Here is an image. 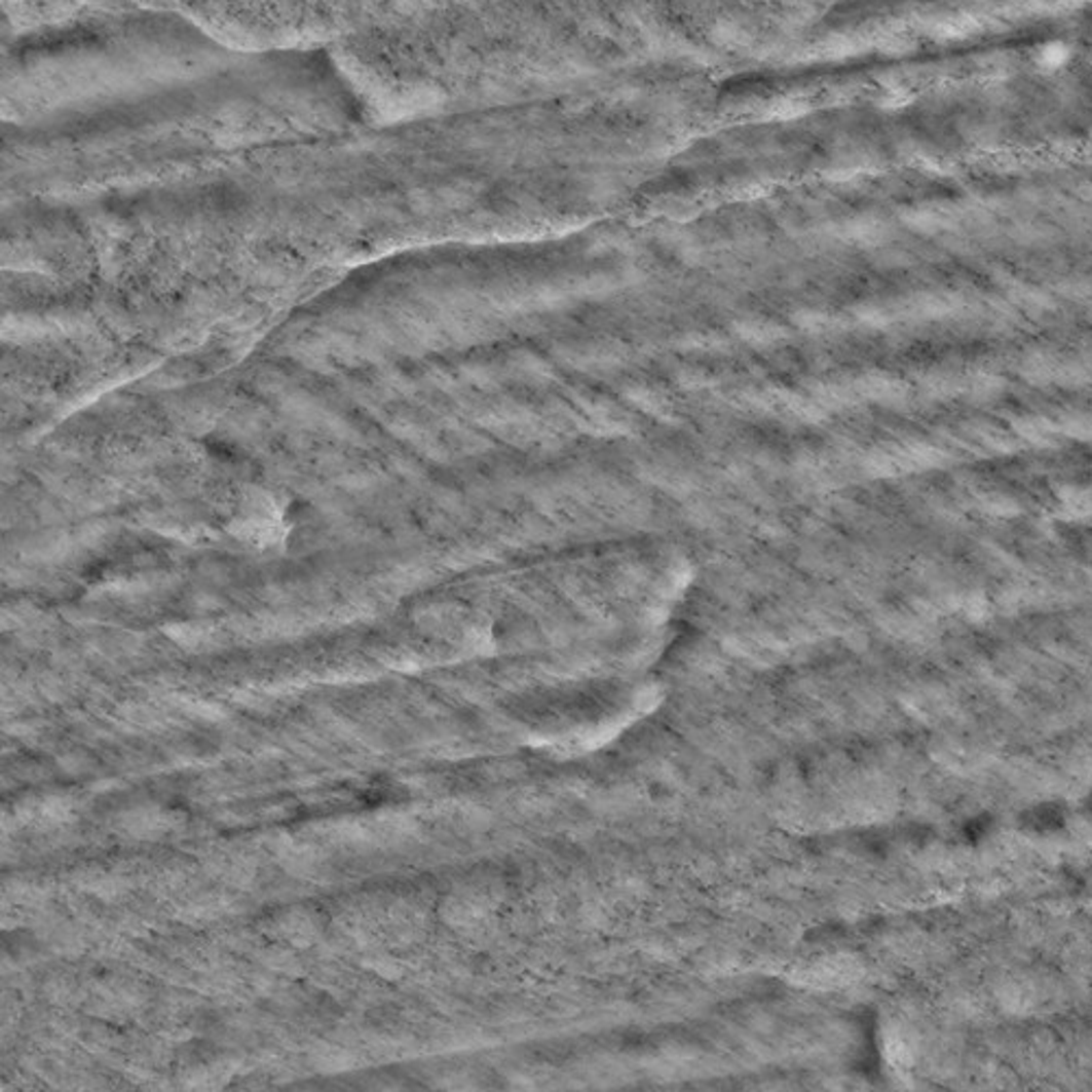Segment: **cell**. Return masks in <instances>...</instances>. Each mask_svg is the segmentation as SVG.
<instances>
[{
  "label": "cell",
  "mask_w": 1092,
  "mask_h": 1092,
  "mask_svg": "<svg viewBox=\"0 0 1092 1092\" xmlns=\"http://www.w3.org/2000/svg\"><path fill=\"white\" fill-rule=\"evenodd\" d=\"M33 36L21 48L11 50L9 103L11 110L23 108L29 120L95 108L110 103L114 95L147 92L127 71L141 75L155 88L166 81L164 71L178 77H195L213 68L221 58L219 44L205 36L203 27L176 11L103 15L85 27Z\"/></svg>",
  "instance_id": "cell-1"
}]
</instances>
